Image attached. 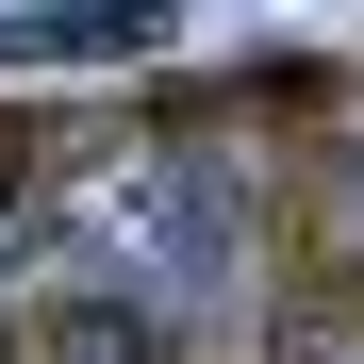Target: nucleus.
Here are the masks:
<instances>
[{"label": "nucleus", "instance_id": "f257e3e1", "mask_svg": "<svg viewBox=\"0 0 364 364\" xmlns=\"http://www.w3.org/2000/svg\"><path fill=\"white\" fill-rule=\"evenodd\" d=\"M83 249H116V265L166 298V315H215V298L249 282V215H232L199 166H133V182H100Z\"/></svg>", "mask_w": 364, "mask_h": 364}, {"label": "nucleus", "instance_id": "f03ea898", "mask_svg": "<svg viewBox=\"0 0 364 364\" xmlns=\"http://www.w3.org/2000/svg\"><path fill=\"white\" fill-rule=\"evenodd\" d=\"M17 331H33L17 364H166L182 315H166L116 249H50V282H33V315H17Z\"/></svg>", "mask_w": 364, "mask_h": 364}, {"label": "nucleus", "instance_id": "7ed1b4c3", "mask_svg": "<svg viewBox=\"0 0 364 364\" xmlns=\"http://www.w3.org/2000/svg\"><path fill=\"white\" fill-rule=\"evenodd\" d=\"M182 50V0H0V67H149Z\"/></svg>", "mask_w": 364, "mask_h": 364}]
</instances>
